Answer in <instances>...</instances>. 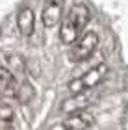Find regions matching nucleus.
Masks as SVG:
<instances>
[{"instance_id":"1","label":"nucleus","mask_w":128,"mask_h":130,"mask_svg":"<svg viewBox=\"0 0 128 130\" xmlns=\"http://www.w3.org/2000/svg\"><path fill=\"white\" fill-rule=\"evenodd\" d=\"M108 71H109L108 65L100 63V65H97V67L89 69L84 76H78V78L71 80L69 82V91H71V95L82 93V91H89V89H93V87H97L108 76Z\"/></svg>"},{"instance_id":"2","label":"nucleus","mask_w":128,"mask_h":130,"mask_svg":"<svg viewBox=\"0 0 128 130\" xmlns=\"http://www.w3.org/2000/svg\"><path fill=\"white\" fill-rule=\"evenodd\" d=\"M71 61H85L87 58H91L95 54L97 46H98V35L95 32H87L82 37L76 39V43L71 45Z\"/></svg>"},{"instance_id":"3","label":"nucleus","mask_w":128,"mask_h":130,"mask_svg":"<svg viewBox=\"0 0 128 130\" xmlns=\"http://www.w3.org/2000/svg\"><path fill=\"white\" fill-rule=\"evenodd\" d=\"M61 15H63V0H46L41 13L43 24L46 28L58 26L61 22Z\"/></svg>"},{"instance_id":"4","label":"nucleus","mask_w":128,"mask_h":130,"mask_svg":"<svg viewBox=\"0 0 128 130\" xmlns=\"http://www.w3.org/2000/svg\"><path fill=\"white\" fill-rule=\"evenodd\" d=\"M67 19L71 22H74V24L82 30L84 26H87V22H89V19H91V11H89V8H87L85 2L76 0V2L71 6V9H69Z\"/></svg>"},{"instance_id":"5","label":"nucleus","mask_w":128,"mask_h":130,"mask_svg":"<svg viewBox=\"0 0 128 130\" xmlns=\"http://www.w3.org/2000/svg\"><path fill=\"white\" fill-rule=\"evenodd\" d=\"M89 104H91V95H87V91H82V93H74L71 99H67L61 104V110L67 113H74V111L85 110V106Z\"/></svg>"},{"instance_id":"6","label":"nucleus","mask_w":128,"mask_h":130,"mask_svg":"<svg viewBox=\"0 0 128 130\" xmlns=\"http://www.w3.org/2000/svg\"><path fill=\"white\" fill-rule=\"evenodd\" d=\"M93 123H95V119H93L91 113H87L85 110H80V111H74V115H71L69 119L63 123V126L65 128H89L93 126Z\"/></svg>"},{"instance_id":"7","label":"nucleus","mask_w":128,"mask_h":130,"mask_svg":"<svg viewBox=\"0 0 128 130\" xmlns=\"http://www.w3.org/2000/svg\"><path fill=\"white\" fill-rule=\"evenodd\" d=\"M17 26H19V32L22 35H32L33 28H35V17H33V11L30 8H24L19 11V17H17Z\"/></svg>"},{"instance_id":"8","label":"nucleus","mask_w":128,"mask_h":130,"mask_svg":"<svg viewBox=\"0 0 128 130\" xmlns=\"http://www.w3.org/2000/svg\"><path fill=\"white\" fill-rule=\"evenodd\" d=\"M78 37H80V28L74 24V22H71L69 19H65L61 22V26H60V39H61V43L63 45H74Z\"/></svg>"},{"instance_id":"9","label":"nucleus","mask_w":128,"mask_h":130,"mask_svg":"<svg viewBox=\"0 0 128 130\" xmlns=\"http://www.w3.org/2000/svg\"><path fill=\"white\" fill-rule=\"evenodd\" d=\"M17 86H19V80L15 78V74L11 73L9 69L0 67V91H2L4 95H13L15 97Z\"/></svg>"},{"instance_id":"10","label":"nucleus","mask_w":128,"mask_h":130,"mask_svg":"<svg viewBox=\"0 0 128 130\" xmlns=\"http://www.w3.org/2000/svg\"><path fill=\"white\" fill-rule=\"evenodd\" d=\"M15 97L21 100L22 104H26V102H30L32 97H33V89H32V86L28 84V82H19V86H17V91H15Z\"/></svg>"},{"instance_id":"11","label":"nucleus","mask_w":128,"mask_h":130,"mask_svg":"<svg viewBox=\"0 0 128 130\" xmlns=\"http://www.w3.org/2000/svg\"><path fill=\"white\" fill-rule=\"evenodd\" d=\"M11 119H13V110H11L9 106L2 104L0 106V128L11 126Z\"/></svg>"}]
</instances>
